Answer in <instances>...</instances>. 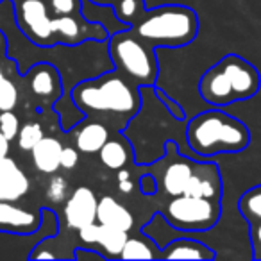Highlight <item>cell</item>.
Returning <instances> with one entry per match:
<instances>
[{
    "instance_id": "obj_1",
    "label": "cell",
    "mask_w": 261,
    "mask_h": 261,
    "mask_svg": "<svg viewBox=\"0 0 261 261\" xmlns=\"http://www.w3.org/2000/svg\"><path fill=\"white\" fill-rule=\"evenodd\" d=\"M261 77L256 66L236 54L222 58L202 75L199 93L215 108L247 100L259 91Z\"/></svg>"
},
{
    "instance_id": "obj_2",
    "label": "cell",
    "mask_w": 261,
    "mask_h": 261,
    "mask_svg": "<svg viewBox=\"0 0 261 261\" xmlns=\"http://www.w3.org/2000/svg\"><path fill=\"white\" fill-rule=\"evenodd\" d=\"M186 138L193 152L210 158L242 152L249 145L250 133L243 122L217 108L190 120Z\"/></svg>"
},
{
    "instance_id": "obj_3",
    "label": "cell",
    "mask_w": 261,
    "mask_h": 261,
    "mask_svg": "<svg viewBox=\"0 0 261 261\" xmlns=\"http://www.w3.org/2000/svg\"><path fill=\"white\" fill-rule=\"evenodd\" d=\"M72 104L83 113L133 116L140 108V91L116 70L77 84L72 91Z\"/></svg>"
},
{
    "instance_id": "obj_4",
    "label": "cell",
    "mask_w": 261,
    "mask_h": 261,
    "mask_svg": "<svg viewBox=\"0 0 261 261\" xmlns=\"http://www.w3.org/2000/svg\"><path fill=\"white\" fill-rule=\"evenodd\" d=\"M130 31L147 45L179 48L195 40L199 22L195 13L185 6H161L143 11Z\"/></svg>"
},
{
    "instance_id": "obj_5",
    "label": "cell",
    "mask_w": 261,
    "mask_h": 261,
    "mask_svg": "<svg viewBox=\"0 0 261 261\" xmlns=\"http://www.w3.org/2000/svg\"><path fill=\"white\" fill-rule=\"evenodd\" d=\"M109 56L116 70L130 83L152 86L158 77V63L154 50L140 40L133 31H118L109 38Z\"/></svg>"
},
{
    "instance_id": "obj_6",
    "label": "cell",
    "mask_w": 261,
    "mask_h": 261,
    "mask_svg": "<svg viewBox=\"0 0 261 261\" xmlns=\"http://www.w3.org/2000/svg\"><path fill=\"white\" fill-rule=\"evenodd\" d=\"M220 206L218 200L195 195H175L165 206V218L170 225L186 231H206L218 220Z\"/></svg>"
},
{
    "instance_id": "obj_7",
    "label": "cell",
    "mask_w": 261,
    "mask_h": 261,
    "mask_svg": "<svg viewBox=\"0 0 261 261\" xmlns=\"http://www.w3.org/2000/svg\"><path fill=\"white\" fill-rule=\"evenodd\" d=\"M50 9L47 0H22L16 9V23L22 33L38 47H48L54 43Z\"/></svg>"
},
{
    "instance_id": "obj_8",
    "label": "cell",
    "mask_w": 261,
    "mask_h": 261,
    "mask_svg": "<svg viewBox=\"0 0 261 261\" xmlns=\"http://www.w3.org/2000/svg\"><path fill=\"white\" fill-rule=\"evenodd\" d=\"M98 199L93 190L88 186H79L65 200V220L70 229H83L97 222Z\"/></svg>"
},
{
    "instance_id": "obj_9",
    "label": "cell",
    "mask_w": 261,
    "mask_h": 261,
    "mask_svg": "<svg viewBox=\"0 0 261 261\" xmlns=\"http://www.w3.org/2000/svg\"><path fill=\"white\" fill-rule=\"evenodd\" d=\"M41 225V211L33 213L15 204V200H0V231L9 234H33Z\"/></svg>"
},
{
    "instance_id": "obj_10",
    "label": "cell",
    "mask_w": 261,
    "mask_h": 261,
    "mask_svg": "<svg viewBox=\"0 0 261 261\" xmlns=\"http://www.w3.org/2000/svg\"><path fill=\"white\" fill-rule=\"evenodd\" d=\"M54 29V41L59 40L65 45H73L83 41L84 38H95V40H108V29L102 23L90 22L88 27H83L81 22L73 15L56 16L52 22Z\"/></svg>"
},
{
    "instance_id": "obj_11",
    "label": "cell",
    "mask_w": 261,
    "mask_h": 261,
    "mask_svg": "<svg viewBox=\"0 0 261 261\" xmlns=\"http://www.w3.org/2000/svg\"><path fill=\"white\" fill-rule=\"evenodd\" d=\"M29 177L9 156L0 158V200H20L29 192Z\"/></svg>"
},
{
    "instance_id": "obj_12",
    "label": "cell",
    "mask_w": 261,
    "mask_h": 261,
    "mask_svg": "<svg viewBox=\"0 0 261 261\" xmlns=\"http://www.w3.org/2000/svg\"><path fill=\"white\" fill-rule=\"evenodd\" d=\"M79 238L88 245H91V243L100 245L106 250L108 257H120V252H122L129 234L125 231H120V229L106 227V225L93 222V224L79 229Z\"/></svg>"
},
{
    "instance_id": "obj_13",
    "label": "cell",
    "mask_w": 261,
    "mask_h": 261,
    "mask_svg": "<svg viewBox=\"0 0 261 261\" xmlns=\"http://www.w3.org/2000/svg\"><path fill=\"white\" fill-rule=\"evenodd\" d=\"M186 195L204 197V199L218 200L222 193L220 174L218 168L213 165H193V174L188 181V186L185 190Z\"/></svg>"
},
{
    "instance_id": "obj_14",
    "label": "cell",
    "mask_w": 261,
    "mask_h": 261,
    "mask_svg": "<svg viewBox=\"0 0 261 261\" xmlns=\"http://www.w3.org/2000/svg\"><path fill=\"white\" fill-rule=\"evenodd\" d=\"M97 222L106 227L120 229V231L129 232L133 229V213L127 210L123 204H120L115 197L106 195L98 199L97 206Z\"/></svg>"
},
{
    "instance_id": "obj_15",
    "label": "cell",
    "mask_w": 261,
    "mask_h": 261,
    "mask_svg": "<svg viewBox=\"0 0 261 261\" xmlns=\"http://www.w3.org/2000/svg\"><path fill=\"white\" fill-rule=\"evenodd\" d=\"M27 77H29L31 90L38 97L54 98L61 95V77H59L56 66L48 65V63H41V65L31 68Z\"/></svg>"
},
{
    "instance_id": "obj_16",
    "label": "cell",
    "mask_w": 261,
    "mask_h": 261,
    "mask_svg": "<svg viewBox=\"0 0 261 261\" xmlns=\"http://www.w3.org/2000/svg\"><path fill=\"white\" fill-rule=\"evenodd\" d=\"M163 259H213L215 252L202 242L192 238H177L160 250Z\"/></svg>"
},
{
    "instance_id": "obj_17",
    "label": "cell",
    "mask_w": 261,
    "mask_h": 261,
    "mask_svg": "<svg viewBox=\"0 0 261 261\" xmlns=\"http://www.w3.org/2000/svg\"><path fill=\"white\" fill-rule=\"evenodd\" d=\"M193 174V163L190 160H185V158H175L163 172V177H161V185H163V190L168 193V195L175 197L185 193L186 186H188V181Z\"/></svg>"
},
{
    "instance_id": "obj_18",
    "label": "cell",
    "mask_w": 261,
    "mask_h": 261,
    "mask_svg": "<svg viewBox=\"0 0 261 261\" xmlns=\"http://www.w3.org/2000/svg\"><path fill=\"white\" fill-rule=\"evenodd\" d=\"M63 145L59 140L52 136H43L36 145L33 147V163L41 174H54L59 170V156H61Z\"/></svg>"
},
{
    "instance_id": "obj_19",
    "label": "cell",
    "mask_w": 261,
    "mask_h": 261,
    "mask_svg": "<svg viewBox=\"0 0 261 261\" xmlns=\"http://www.w3.org/2000/svg\"><path fill=\"white\" fill-rule=\"evenodd\" d=\"M109 140V130L102 122H88L75 130V149L83 154H95Z\"/></svg>"
},
{
    "instance_id": "obj_20",
    "label": "cell",
    "mask_w": 261,
    "mask_h": 261,
    "mask_svg": "<svg viewBox=\"0 0 261 261\" xmlns=\"http://www.w3.org/2000/svg\"><path fill=\"white\" fill-rule=\"evenodd\" d=\"M102 165L109 170H120L123 168L130 160V150L122 140H108L98 150Z\"/></svg>"
},
{
    "instance_id": "obj_21",
    "label": "cell",
    "mask_w": 261,
    "mask_h": 261,
    "mask_svg": "<svg viewBox=\"0 0 261 261\" xmlns=\"http://www.w3.org/2000/svg\"><path fill=\"white\" fill-rule=\"evenodd\" d=\"M120 257L122 259H154V257H160V250L156 249V243L150 242L143 232V236L127 238Z\"/></svg>"
},
{
    "instance_id": "obj_22",
    "label": "cell",
    "mask_w": 261,
    "mask_h": 261,
    "mask_svg": "<svg viewBox=\"0 0 261 261\" xmlns=\"http://www.w3.org/2000/svg\"><path fill=\"white\" fill-rule=\"evenodd\" d=\"M113 11L122 23L135 25L145 11V4L143 0H116L113 4Z\"/></svg>"
},
{
    "instance_id": "obj_23",
    "label": "cell",
    "mask_w": 261,
    "mask_h": 261,
    "mask_svg": "<svg viewBox=\"0 0 261 261\" xmlns=\"http://www.w3.org/2000/svg\"><path fill=\"white\" fill-rule=\"evenodd\" d=\"M240 211L250 224L261 220V186L243 193V197L240 199Z\"/></svg>"
},
{
    "instance_id": "obj_24",
    "label": "cell",
    "mask_w": 261,
    "mask_h": 261,
    "mask_svg": "<svg viewBox=\"0 0 261 261\" xmlns=\"http://www.w3.org/2000/svg\"><path fill=\"white\" fill-rule=\"evenodd\" d=\"M43 127L38 122H27L18 130V147L22 150H33V147L43 138Z\"/></svg>"
},
{
    "instance_id": "obj_25",
    "label": "cell",
    "mask_w": 261,
    "mask_h": 261,
    "mask_svg": "<svg viewBox=\"0 0 261 261\" xmlns=\"http://www.w3.org/2000/svg\"><path fill=\"white\" fill-rule=\"evenodd\" d=\"M68 182L63 175H52L45 188V197L52 204H63L68 199Z\"/></svg>"
},
{
    "instance_id": "obj_26",
    "label": "cell",
    "mask_w": 261,
    "mask_h": 261,
    "mask_svg": "<svg viewBox=\"0 0 261 261\" xmlns=\"http://www.w3.org/2000/svg\"><path fill=\"white\" fill-rule=\"evenodd\" d=\"M16 102H18V90H16L15 83L2 75L0 77V111L15 109Z\"/></svg>"
},
{
    "instance_id": "obj_27",
    "label": "cell",
    "mask_w": 261,
    "mask_h": 261,
    "mask_svg": "<svg viewBox=\"0 0 261 261\" xmlns=\"http://www.w3.org/2000/svg\"><path fill=\"white\" fill-rule=\"evenodd\" d=\"M20 130V120L13 113V109L8 111H0V133L8 140H15Z\"/></svg>"
},
{
    "instance_id": "obj_28",
    "label": "cell",
    "mask_w": 261,
    "mask_h": 261,
    "mask_svg": "<svg viewBox=\"0 0 261 261\" xmlns=\"http://www.w3.org/2000/svg\"><path fill=\"white\" fill-rule=\"evenodd\" d=\"M81 2L83 0H47V6L50 9V15L54 16H66V15H75L81 11Z\"/></svg>"
},
{
    "instance_id": "obj_29",
    "label": "cell",
    "mask_w": 261,
    "mask_h": 261,
    "mask_svg": "<svg viewBox=\"0 0 261 261\" xmlns=\"http://www.w3.org/2000/svg\"><path fill=\"white\" fill-rule=\"evenodd\" d=\"M79 163V150L73 149V147H63L61 156H59V165L65 170H72Z\"/></svg>"
},
{
    "instance_id": "obj_30",
    "label": "cell",
    "mask_w": 261,
    "mask_h": 261,
    "mask_svg": "<svg viewBox=\"0 0 261 261\" xmlns=\"http://www.w3.org/2000/svg\"><path fill=\"white\" fill-rule=\"evenodd\" d=\"M156 93H158V97L161 98V102H163V104L168 108V111H170V115H174V118H177V120H182V118H185V111H182L181 106H179L177 102L172 100V98L168 97V95H165L163 91H160V90H158Z\"/></svg>"
},
{
    "instance_id": "obj_31",
    "label": "cell",
    "mask_w": 261,
    "mask_h": 261,
    "mask_svg": "<svg viewBox=\"0 0 261 261\" xmlns=\"http://www.w3.org/2000/svg\"><path fill=\"white\" fill-rule=\"evenodd\" d=\"M140 192L143 195H154L158 192V179L152 174H143L140 177Z\"/></svg>"
},
{
    "instance_id": "obj_32",
    "label": "cell",
    "mask_w": 261,
    "mask_h": 261,
    "mask_svg": "<svg viewBox=\"0 0 261 261\" xmlns=\"http://www.w3.org/2000/svg\"><path fill=\"white\" fill-rule=\"evenodd\" d=\"M250 240H252L254 247V257H259L261 259V220L252 222V229H250Z\"/></svg>"
},
{
    "instance_id": "obj_33",
    "label": "cell",
    "mask_w": 261,
    "mask_h": 261,
    "mask_svg": "<svg viewBox=\"0 0 261 261\" xmlns=\"http://www.w3.org/2000/svg\"><path fill=\"white\" fill-rule=\"evenodd\" d=\"M75 259H84V257H90V259H104V256H102V252H95V250H90V249H77L75 250Z\"/></svg>"
},
{
    "instance_id": "obj_34",
    "label": "cell",
    "mask_w": 261,
    "mask_h": 261,
    "mask_svg": "<svg viewBox=\"0 0 261 261\" xmlns=\"http://www.w3.org/2000/svg\"><path fill=\"white\" fill-rule=\"evenodd\" d=\"M9 142H11V140H8L2 133H0V158L9 156Z\"/></svg>"
},
{
    "instance_id": "obj_35",
    "label": "cell",
    "mask_w": 261,
    "mask_h": 261,
    "mask_svg": "<svg viewBox=\"0 0 261 261\" xmlns=\"http://www.w3.org/2000/svg\"><path fill=\"white\" fill-rule=\"evenodd\" d=\"M118 190L122 193L133 192V181H130V179H125V181H118Z\"/></svg>"
},
{
    "instance_id": "obj_36",
    "label": "cell",
    "mask_w": 261,
    "mask_h": 261,
    "mask_svg": "<svg viewBox=\"0 0 261 261\" xmlns=\"http://www.w3.org/2000/svg\"><path fill=\"white\" fill-rule=\"evenodd\" d=\"M6 47H8V43H6V36H4V33H2V29H0V56L6 54Z\"/></svg>"
},
{
    "instance_id": "obj_37",
    "label": "cell",
    "mask_w": 261,
    "mask_h": 261,
    "mask_svg": "<svg viewBox=\"0 0 261 261\" xmlns=\"http://www.w3.org/2000/svg\"><path fill=\"white\" fill-rule=\"evenodd\" d=\"M90 2H93V4H98V6H113L116 0H90Z\"/></svg>"
},
{
    "instance_id": "obj_38",
    "label": "cell",
    "mask_w": 261,
    "mask_h": 261,
    "mask_svg": "<svg viewBox=\"0 0 261 261\" xmlns=\"http://www.w3.org/2000/svg\"><path fill=\"white\" fill-rule=\"evenodd\" d=\"M2 75H4V72H2V66H0V77H2Z\"/></svg>"
}]
</instances>
